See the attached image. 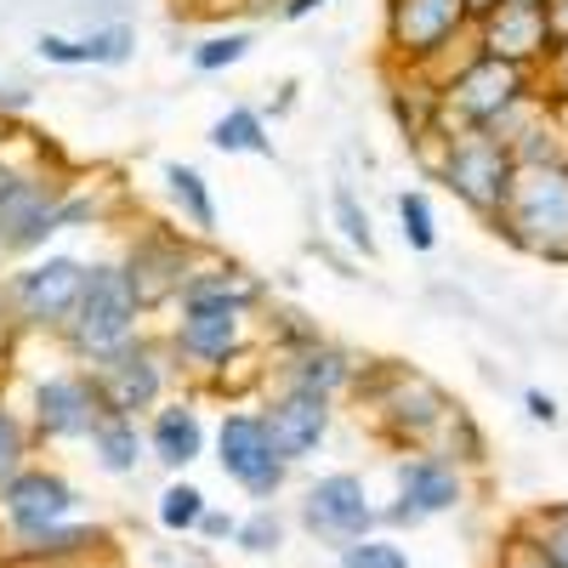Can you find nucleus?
<instances>
[{"mask_svg":"<svg viewBox=\"0 0 568 568\" xmlns=\"http://www.w3.org/2000/svg\"><path fill=\"white\" fill-rule=\"evenodd\" d=\"M517 251L568 262V171L562 165H517V182L495 216Z\"/></svg>","mask_w":568,"mask_h":568,"instance_id":"obj_1","label":"nucleus"},{"mask_svg":"<svg viewBox=\"0 0 568 568\" xmlns=\"http://www.w3.org/2000/svg\"><path fill=\"white\" fill-rule=\"evenodd\" d=\"M438 176H444V187L466 211H478L484 222H495L506 194H511V182H517V154H511V142L495 136V131H444Z\"/></svg>","mask_w":568,"mask_h":568,"instance_id":"obj_2","label":"nucleus"},{"mask_svg":"<svg viewBox=\"0 0 568 568\" xmlns=\"http://www.w3.org/2000/svg\"><path fill=\"white\" fill-rule=\"evenodd\" d=\"M136 318H142V296H136L131 273L125 267H91L85 296H80V307H74L63 336H69L74 353L98 358V353H109V347L136 336Z\"/></svg>","mask_w":568,"mask_h":568,"instance_id":"obj_3","label":"nucleus"},{"mask_svg":"<svg viewBox=\"0 0 568 568\" xmlns=\"http://www.w3.org/2000/svg\"><path fill=\"white\" fill-rule=\"evenodd\" d=\"M471 23L478 18L466 0H387V45L409 69L438 63Z\"/></svg>","mask_w":568,"mask_h":568,"instance_id":"obj_4","label":"nucleus"},{"mask_svg":"<svg viewBox=\"0 0 568 568\" xmlns=\"http://www.w3.org/2000/svg\"><path fill=\"white\" fill-rule=\"evenodd\" d=\"M85 278H91L85 262L45 256V262H29L23 273H12L7 302H12V313L29 329H69V318H74V307L85 296Z\"/></svg>","mask_w":568,"mask_h":568,"instance_id":"obj_5","label":"nucleus"},{"mask_svg":"<svg viewBox=\"0 0 568 568\" xmlns=\"http://www.w3.org/2000/svg\"><path fill=\"white\" fill-rule=\"evenodd\" d=\"M91 387H98V398H103L109 415H131L136 420V409H149L160 398V387H165L160 353L142 342V336L120 342V347L91 358Z\"/></svg>","mask_w":568,"mask_h":568,"instance_id":"obj_6","label":"nucleus"},{"mask_svg":"<svg viewBox=\"0 0 568 568\" xmlns=\"http://www.w3.org/2000/svg\"><path fill=\"white\" fill-rule=\"evenodd\" d=\"M63 227V187L45 176H18V187L0 200V256L40 251Z\"/></svg>","mask_w":568,"mask_h":568,"instance_id":"obj_7","label":"nucleus"},{"mask_svg":"<svg viewBox=\"0 0 568 568\" xmlns=\"http://www.w3.org/2000/svg\"><path fill=\"white\" fill-rule=\"evenodd\" d=\"M551 45H557V34H551L546 7L500 0L495 12H484V18H478V52H489V58H506V63L535 69V63H546V58H551Z\"/></svg>","mask_w":568,"mask_h":568,"instance_id":"obj_8","label":"nucleus"},{"mask_svg":"<svg viewBox=\"0 0 568 568\" xmlns=\"http://www.w3.org/2000/svg\"><path fill=\"white\" fill-rule=\"evenodd\" d=\"M216 460L233 484H245L251 495H273L284 484V460L273 455V438H267V420L262 415H227L222 433H216Z\"/></svg>","mask_w":568,"mask_h":568,"instance_id":"obj_9","label":"nucleus"},{"mask_svg":"<svg viewBox=\"0 0 568 568\" xmlns=\"http://www.w3.org/2000/svg\"><path fill=\"white\" fill-rule=\"evenodd\" d=\"M302 517H307V529L324 535V540H364L369 524H375V506L364 495V484L353 478V471H329V478H318L302 500Z\"/></svg>","mask_w":568,"mask_h":568,"instance_id":"obj_10","label":"nucleus"},{"mask_svg":"<svg viewBox=\"0 0 568 568\" xmlns=\"http://www.w3.org/2000/svg\"><path fill=\"white\" fill-rule=\"evenodd\" d=\"M34 420L45 438H91L109 420L91 375H52V382L34 387Z\"/></svg>","mask_w":568,"mask_h":568,"instance_id":"obj_11","label":"nucleus"},{"mask_svg":"<svg viewBox=\"0 0 568 568\" xmlns=\"http://www.w3.org/2000/svg\"><path fill=\"white\" fill-rule=\"evenodd\" d=\"M267 438H273V455L291 466V460H307L318 444H324V433H329V398L324 393H302V387H291L278 404H267Z\"/></svg>","mask_w":568,"mask_h":568,"instance_id":"obj_12","label":"nucleus"},{"mask_svg":"<svg viewBox=\"0 0 568 568\" xmlns=\"http://www.w3.org/2000/svg\"><path fill=\"white\" fill-rule=\"evenodd\" d=\"M7 517H12V529L23 540L45 535V529H58L63 517L74 511V489L63 478H52V471H12L7 478Z\"/></svg>","mask_w":568,"mask_h":568,"instance_id":"obj_13","label":"nucleus"},{"mask_svg":"<svg viewBox=\"0 0 568 568\" xmlns=\"http://www.w3.org/2000/svg\"><path fill=\"white\" fill-rule=\"evenodd\" d=\"M125 273L136 284L142 307L182 296V284L194 278V273H187V245L171 240V233H142V240L131 245V256H125Z\"/></svg>","mask_w":568,"mask_h":568,"instance_id":"obj_14","label":"nucleus"},{"mask_svg":"<svg viewBox=\"0 0 568 568\" xmlns=\"http://www.w3.org/2000/svg\"><path fill=\"white\" fill-rule=\"evenodd\" d=\"M398 506H393V524H420V517H438L460 500V478L455 466L420 455V460H404L398 466Z\"/></svg>","mask_w":568,"mask_h":568,"instance_id":"obj_15","label":"nucleus"},{"mask_svg":"<svg viewBox=\"0 0 568 568\" xmlns=\"http://www.w3.org/2000/svg\"><path fill=\"white\" fill-rule=\"evenodd\" d=\"M40 58L45 63H125L131 58V29H103V34H85V40H63V34H40Z\"/></svg>","mask_w":568,"mask_h":568,"instance_id":"obj_16","label":"nucleus"},{"mask_svg":"<svg viewBox=\"0 0 568 568\" xmlns=\"http://www.w3.org/2000/svg\"><path fill=\"white\" fill-rule=\"evenodd\" d=\"M200 449H205V433H200V415L187 404H171V409L154 415V455L165 466H187Z\"/></svg>","mask_w":568,"mask_h":568,"instance_id":"obj_17","label":"nucleus"},{"mask_svg":"<svg viewBox=\"0 0 568 568\" xmlns=\"http://www.w3.org/2000/svg\"><path fill=\"white\" fill-rule=\"evenodd\" d=\"M284 375H291V387H302V393H336V387H347L353 382V364L336 353V347H307V353H296L291 364H284Z\"/></svg>","mask_w":568,"mask_h":568,"instance_id":"obj_18","label":"nucleus"},{"mask_svg":"<svg viewBox=\"0 0 568 568\" xmlns=\"http://www.w3.org/2000/svg\"><path fill=\"white\" fill-rule=\"evenodd\" d=\"M165 187H171V205L187 216V227H200V233H211L216 227V200H211V187H205V176L194 171V165H165Z\"/></svg>","mask_w":568,"mask_h":568,"instance_id":"obj_19","label":"nucleus"},{"mask_svg":"<svg viewBox=\"0 0 568 568\" xmlns=\"http://www.w3.org/2000/svg\"><path fill=\"white\" fill-rule=\"evenodd\" d=\"M211 142L222 154H273V142H267V125L256 109H227L216 125H211Z\"/></svg>","mask_w":568,"mask_h":568,"instance_id":"obj_20","label":"nucleus"},{"mask_svg":"<svg viewBox=\"0 0 568 568\" xmlns=\"http://www.w3.org/2000/svg\"><path fill=\"white\" fill-rule=\"evenodd\" d=\"M91 449H98V460H103V471H131L136 466V420L131 415H109L98 433H91Z\"/></svg>","mask_w":568,"mask_h":568,"instance_id":"obj_21","label":"nucleus"},{"mask_svg":"<svg viewBox=\"0 0 568 568\" xmlns=\"http://www.w3.org/2000/svg\"><path fill=\"white\" fill-rule=\"evenodd\" d=\"M160 524H165V529H194V524H205V495H200L194 484H171V489L160 495Z\"/></svg>","mask_w":568,"mask_h":568,"instance_id":"obj_22","label":"nucleus"},{"mask_svg":"<svg viewBox=\"0 0 568 568\" xmlns=\"http://www.w3.org/2000/svg\"><path fill=\"white\" fill-rule=\"evenodd\" d=\"M398 222H404L409 251H433L438 245V227H433V205H426V194H398Z\"/></svg>","mask_w":568,"mask_h":568,"instance_id":"obj_23","label":"nucleus"},{"mask_svg":"<svg viewBox=\"0 0 568 568\" xmlns=\"http://www.w3.org/2000/svg\"><path fill=\"white\" fill-rule=\"evenodd\" d=\"M245 52H251V34H245V29H233V34H216V40L194 45V69L216 74V69H227V63H240Z\"/></svg>","mask_w":568,"mask_h":568,"instance_id":"obj_24","label":"nucleus"},{"mask_svg":"<svg viewBox=\"0 0 568 568\" xmlns=\"http://www.w3.org/2000/svg\"><path fill=\"white\" fill-rule=\"evenodd\" d=\"M342 568H409V557L398 551V546H387V540H353L347 551H342Z\"/></svg>","mask_w":568,"mask_h":568,"instance_id":"obj_25","label":"nucleus"},{"mask_svg":"<svg viewBox=\"0 0 568 568\" xmlns=\"http://www.w3.org/2000/svg\"><path fill=\"white\" fill-rule=\"evenodd\" d=\"M336 222H342V233H347V245H353V251H364V256L375 251V240H369V216L358 211V200L347 194V187H336Z\"/></svg>","mask_w":568,"mask_h":568,"instance_id":"obj_26","label":"nucleus"},{"mask_svg":"<svg viewBox=\"0 0 568 568\" xmlns=\"http://www.w3.org/2000/svg\"><path fill=\"white\" fill-rule=\"evenodd\" d=\"M240 546L245 551H273L278 546V517L273 511H256L251 524H240Z\"/></svg>","mask_w":568,"mask_h":568,"instance_id":"obj_27","label":"nucleus"},{"mask_svg":"<svg viewBox=\"0 0 568 568\" xmlns=\"http://www.w3.org/2000/svg\"><path fill=\"white\" fill-rule=\"evenodd\" d=\"M18 460H23V426L0 409V478H12Z\"/></svg>","mask_w":568,"mask_h":568,"instance_id":"obj_28","label":"nucleus"},{"mask_svg":"<svg viewBox=\"0 0 568 568\" xmlns=\"http://www.w3.org/2000/svg\"><path fill=\"white\" fill-rule=\"evenodd\" d=\"M74 546H91V529H63L58 524V529H45V535L29 540V551H52V557L58 551H74Z\"/></svg>","mask_w":568,"mask_h":568,"instance_id":"obj_29","label":"nucleus"},{"mask_svg":"<svg viewBox=\"0 0 568 568\" xmlns=\"http://www.w3.org/2000/svg\"><path fill=\"white\" fill-rule=\"evenodd\" d=\"M546 80H551V103L568 109V40L551 45V58H546Z\"/></svg>","mask_w":568,"mask_h":568,"instance_id":"obj_30","label":"nucleus"},{"mask_svg":"<svg viewBox=\"0 0 568 568\" xmlns=\"http://www.w3.org/2000/svg\"><path fill=\"white\" fill-rule=\"evenodd\" d=\"M540 546H546V557L557 562V568H568V511H557L551 524H546V535H540Z\"/></svg>","mask_w":568,"mask_h":568,"instance_id":"obj_31","label":"nucleus"},{"mask_svg":"<svg viewBox=\"0 0 568 568\" xmlns=\"http://www.w3.org/2000/svg\"><path fill=\"white\" fill-rule=\"evenodd\" d=\"M506 568H557V562L546 557V546H540V540H511Z\"/></svg>","mask_w":568,"mask_h":568,"instance_id":"obj_32","label":"nucleus"},{"mask_svg":"<svg viewBox=\"0 0 568 568\" xmlns=\"http://www.w3.org/2000/svg\"><path fill=\"white\" fill-rule=\"evenodd\" d=\"M29 109V91H18V85H0V114H23Z\"/></svg>","mask_w":568,"mask_h":568,"instance_id":"obj_33","label":"nucleus"},{"mask_svg":"<svg viewBox=\"0 0 568 568\" xmlns=\"http://www.w3.org/2000/svg\"><path fill=\"white\" fill-rule=\"evenodd\" d=\"M546 18H551V34L568 40V0H546Z\"/></svg>","mask_w":568,"mask_h":568,"instance_id":"obj_34","label":"nucleus"},{"mask_svg":"<svg viewBox=\"0 0 568 568\" xmlns=\"http://www.w3.org/2000/svg\"><path fill=\"white\" fill-rule=\"evenodd\" d=\"M524 404H529V415H535V420H546V426H551V420H557V404H551V398H546V393H529V398H524Z\"/></svg>","mask_w":568,"mask_h":568,"instance_id":"obj_35","label":"nucleus"},{"mask_svg":"<svg viewBox=\"0 0 568 568\" xmlns=\"http://www.w3.org/2000/svg\"><path fill=\"white\" fill-rule=\"evenodd\" d=\"M18 176H23V171H18V165H12L7 154H0V200H7V194H12V187H18Z\"/></svg>","mask_w":568,"mask_h":568,"instance_id":"obj_36","label":"nucleus"},{"mask_svg":"<svg viewBox=\"0 0 568 568\" xmlns=\"http://www.w3.org/2000/svg\"><path fill=\"white\" fill-rule=\"evenodd\" d=\"M313 7H324V0H284V18H307Z\"/></svg>","mask_w":568,"mask_h":568,"instance_id":"obj_37","label":"nucleus"},{"mask_svg":"<svg viewBox=\"0 0 568 568\" xmlns=\"http://www.w3.org/2000/svg\"><path fill=\"white\" fill-rule=\"evenodd\" d=\"M466 7H471V18H484V12H495V7H500V0H466Z\"/></svg>","mask_w":568,"mask_h":568,"instance_id":"obj_38","label":"nucleus"},{"mask_svg":"<svg viewBox=\"0 0 568 568\" xmlns=\"http://www.w3.org/2000/svg\"><path fill=\"white\" fill-rule=\"evenodd\" d=\"M524 7H546V0H524Z\"/></svg>","mask_w":568,"mask_h":568,"instance_id":"obj_39","label":"nucleus"},{"mask_svg":"<svg viewBox=\"0 0 568 568\" xmlns=\"http://www.w3.org/2000/svg\"><path fill=\"white\" fill-rule=\"evenodd\" d=\"M562 171H568V160H562Z\"/></svg>","mask_w":568,"mask_h":568,"instance_id":"obj_40","label":"nucleus"}]
</instances>
